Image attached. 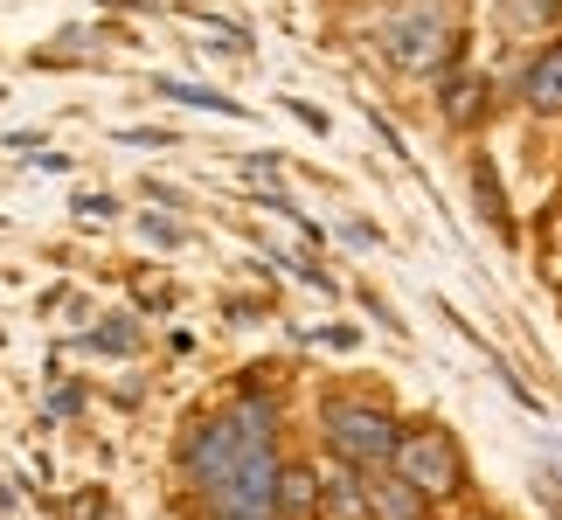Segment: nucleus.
Listing matches in <instances>:
<instances>
[{
    "label": "nucleus",
    "mask_w": 562,
    "mask_h": 520,
    "mask_svg": "<svg viewBox=\"0 0 562 520\" xmlns=\"http://www.w3.org/2000/svg\"><path fill=\"white\" fill-rule=\"evenodd\" d=\"M521 91H528V104H535V112L562 118V42H549V49H535L528 77H521Z\"/></svg>",
    "instance_id": "nucleus-5"
},
{
    "label": "nucleus",
    "mask_w": 562,
    "mask_h": 520,
    "mask_svg": "<svg viewBox=\"0 0 562 520\" xmlns=\"http://www.w3.org/2000/svg\"><path fill=\"white\" fill-rule=\"evenodd\" d=\"M209 513L215 520H278V451H271V438H257L209 486Z\"/></svg>",
    "instance_id": "nucleus-2"
},
{
    "label": "nucleus",
    "mask_w": 562,
    "mask_h": 520,
    "mask_svg": "<svg viewBox=\"0 0 562 520\" xmlns=\"http://www.w3.org/2000/svg\"><path fill=\"white\" fill-rule=\"evenodd\" d=\"M382 56L409 77L445 70L451 63V8L445 0H409L403 14H389L382 21Z\"/></svg>",
    "instance_id": "nucleus-1"
},
{
    "label": "nucleus",
    "mask_w": 562,
    "mask_h": 520,
    "mask_svg": "<svg viewBox=\"0 0 562 520\" xmlns=\"http://www.w3.org/2000/svg\"><path fill=\"white\" fill-rule=\"evenodd\" d=\"M319 500H327V493H319V472L313 465H278V513H319Z\"/></svg>",
    "instance_id": "nucleus-6"
},
{
    "label": "nucleus",
    "mask_w": 562,
    "mask_h": 520,
    "mask_svg": "<svg viewBox=\"0 0 562 520\" xmlns=\"http://www.w3.org/2000/svg\"><path fill=\"white\" fill-rule=\"evenodd\" d=\"M91 347H98V354H133V347H139V327H133V319H112V327L91 334Z\"/></svg>",
    "instance_id": "nucleus-9"
},
{
    "label": "nucleus",
    "mask_w": 562,
    "mask_h": 520,
    "mask_svg": "<svg viewBox=\"0 0 562 520\" xmlns=\"http://www.w3.org/2000/svg\"><path fill=\"white\" fill-rule=\"evenodd\" d=\"M396 438L403 430L382 417V409H369V403H334L327 409V444H334V459H348V465H389L396 459Z\"/></svg>",
    "instance_id": "nucleus-3"
},
{
    "label": "nucleus",
    "mask_w": 562,
    "mask_h": 520,
    "mask_svg": "<svg viewBox=\"0 0 562 520\" xmlns=\"http://www.w3.org/2000/svg\"><path fill=\"white\" fill-rule=\"evenodd\" d=\"M403 472V486L417 493H459V444L445 438V430H409V438H396V459H389Z\"/></svg>",
    "instance_id": "nucleus-4"
},
{
    "label": "nucleus",
    "mask_w": 562,
    "mask_h": 520,
    "mask_svg": "<svg viewBox=\"0 0 562 520\" xmlns=\"http://www.w3.org/2000/svg\"><path fill=\"white\" fill-rule=\"evenodd\" d=\"M160 91H167V98H181V104H202V112L244 118V104H236V98H223V91H202V83H175V77H160Z\"/></svg>",
    "instance_id": "nucleus-8"
},
{
    "label": "nucleus",
    "mask_w": 562,
    "mask_h": 520,
    "mask_svg": "<svg viewBox=\"0 0 562 520\" xmlns=\"http://www.w3.org/2000/svg\"><path fill=\"white\" fill-rule=\"evenodd\" d=\"M472 194H486V215H493V229L507 236V208H501V188H493V167H486V160L472 167Z\"/></svg>",
    "instance_id": "nucleus-10"
},
{
    "label": "nucleus",
    "mask_w": 562,
    "mask_h": 520,
    "mask_svg": "<svg viewBox=\"0 0 562 520\" xmlns=\"http://www.w3.org/2000/svg\"><path fill=\"white\" fill-rule=\"evenodd\" d=\"M555 14V0H507V21L521 29V21H549Z\"/></svg>",
    "instance_id": "nucleus-11"
},
{
    "label": "nucleus",
    "mask_w": 562,
    "mask_h": 520,
    "mask_svg": "<svg viewBox=\"0 0 562 520\" xmlns=\"http://www.w3.org/2000/svg\"><path fill=\"white\" fill-rule=\"evenodd\" d=\"M369 500H375V513H382V520H424V500H417V493H409L403 479L369 486Z\"/></svg>",
    "instance_id": "nucleus-7"
}]
</instances>
